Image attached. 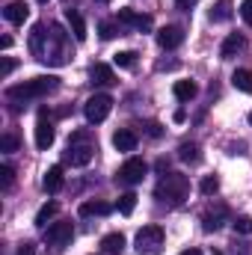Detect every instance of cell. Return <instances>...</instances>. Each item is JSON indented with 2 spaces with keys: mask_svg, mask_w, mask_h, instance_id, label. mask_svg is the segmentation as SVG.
Segmentation results:
<instances>
[{
  "mask_svg": "<svg viewBox=\"0 0 252 255\" xmlns=\"http://www.w3.org/2000/svg\"><path fill=\"white\" fill-rule=\"evenodd\" d=\"M101 250L107 255H122V250H125V235H122V232L107 235V238L101 241Z\"/></svg>",
  "mask_w": 252,
  "mask_h": 255,
  "instance_id": "cell-19",
  "label": "cell"
},
{
  "mask_svg": "<svg viewBox=\"0 0 252 255\" xmlns=\"http://www.w3.org/2000/svg\"><path fill=\"white\" fill-rule=\"evenodd\" d=\"M15 255H36V247H33V244H21V250Z\"/></svg>",
  "mask_w": 252,
  "mask_h": 255,
  "instance_id": "cell-36",
  "label": "cell"
},
{
  "mask_svg": "<svg viewBox=\"0 0 252 255\" xmlns=\"http://www.w3.org/2000/svg\"><path fill=\"white\" fill-rule=\"evenodd\" d=\"M12 184H15V169L3 163V166H0V187H3V190H9Z\"/></svg>",
  "mask_w": 252,
  "mask_h": 255,
  "instance_id": "cell-32",
  "label": "cell"
},
{
  "mask_svg": "<svg viewBox=\"0 0 252 255\" xmlns=\"http://www.w3.org/2000/svg\"><path fill=\"white\" fill-rule=\"evenodd\" d=\"M54 136H57V130H54V119H51L48 113H39V122H36V145L45 151V148L54 145Z\"/></svg>",
  "mask_w": 252,
  "mask_h": 255,
  "instance_id": "cell-9",
  "label": "cell"
},
{
  "mask_svg": "<svg viewBox=\"0 0 252 255\" xmlns=\"http://www.w3.org/2000/svg\"><path fill=\"white\" fill-rule=\"evenodd\" d=\"M241 18L252 27V0H244V3H241Z\"/></svg>",
  "mask_w": 252,
  "mask_h": 255,
  "instance_id": "cell-34",
  "label": "cell"
},
{
  "mask_svg": "<svg viewBox=\"0 0 252 255\" xmlns=\"http://www.w3.org/2000/svg\"><path fill=\"white\" fill-rule=\"evenodd\" d=\"M89 77H92V83L95 86H110V83H116V74H113V68L104 63H95L89 68Z\"/></svg>",
  "mask_w": 252,
  "mask_h": 255,
  "instance_id": "cell-13",
  "label": "cell"
},
{
  "mask_svg": "<svg viewBox=\"0 0 252 255\" xmlns=\"http://www.w3.org/2000/svg\"><path fill=\"white\" fill-rule=\"evenodd\" d=\"M250 125H252V113H250Z\"/></svg>",
  "mask_w": 252,
  "mask_h": 255,
  "instance_id": "cell-41",
  "label": "cell"
},
{
  "mask_svg": "<svg viewBox=\"0 0 252 255\" xmlns=\"http://www.w3.org/2000/svg\"><path fill=\"white\" fill-rule=\"evenodd\" d=\"M12 68H15V60H9V57H6L3 65H0V77H9V74H12Z\"/></svg>",
  "mask_w": 252,
  "mask_h": 255,
  "instance_id": "cell-35",
  "label": "cell"
},
{
  "mask_svg": "<svg viewBox=\"0 0 252 255\" xmlns=\"http://www.w3.org/2000/svg\"><path fill=\"white\" fill-rule=\"evenodd\" d=\"M148 133H151V136H160L163 130H160V125H157V122H151V125H148Z\"/></svg>",
  "mask_w": 252,
  "mask_h": 255,
  "instance_id": "cell-37",
  "label": "cell"
},
{
  "mask_svg": "<svg viewBox=\"0 0 252 255\" xmlns=\"http://www.w3.org/2000/svg\"><path fill=\"white\" fill-rule=\"evenodd\" d=\"M193 3H196V0H178V6H181V9H190Z\"/></svg>",
  "mask_w": 252,
  "mask_h": 255,
  "instance_id": "cell-39",
  "label": "cell"
},
{
  "mask_svg": "<svg viewBox=\"0 0 252 255\" xmlns=\"http://www.w3.org/2000/svg\"><path fill=\"white\" fill-rule=\"evenodd\" d=\"M110 110H113V98H110V95H104V92H98V95L86 98V104H83V113H86V119H89L92 125L104 122V119L110 116Z\"/></svg>",
  "mask_w": 252,
  "mask_h": 255,
  "instance_id": "cell-6",
  "label": "cell"
},
{
  "mask_svg": "<svg viewBox=\"0 0 252 255\" xmlns=\"http://www.w3.org/2000/svg\"><path fill=\"white\" fill-rule=\"evenodd\" d=\"M65 21H68V30H71V36H74V42H86V21H83V15L68 6V9H65Z\"/></svg>",
  "mask_w": 252,
  "mask_h": 255,
  "instance_id": "cell-11",
  "label": "cell"
},
{
  "mask_svg": "<svg viewBox=\"0 0 252 255\" xmlns=\"http://www.w3.org/2000/svg\"><path fill=\"white\" fill-rule=\"evenodd\" d=\"M71 238H74V226H71V220L51 223V226H48V232H45V241H48V247H54V250L68 247V244H71Z\"/></svg>",
  "mask_w": 252,
  "mask_h": 255,
  "instance_id": "cell-8",
  "label": "cell"
},
{
  "mask_svg": "<svg viewBox=\"0 0 252 255\" xmlns=\"http://www.w3.org/2000/svg\"><path fill=\"white\" fill-rule=\"evenodd\" d=\"M181 42H184V30L181 27H160L157 30V45L163 51H175Z\"/></svg>",
  "mask_w": 252,
  "mask_h": 255,
  "instance_id": "cell-10",
  "label": "cell"
},
{
  "mask_svg": "<svg viewBox=\"0 0 252 255\" xmlns=\"http://www.w3.org/2000/svg\"><path fill=\"white\" fill-rule=\"evenodd\" d=\"M235 255H252V244L250 241H235Z\"/></svg>",
  "mask_w": 252,
  "mask_h": 255,
  "instance_id": "cell-33",
  "label": "cell"
},
{
  "mask_svg": "<svg viewBox=\"0 0 252 255\" xmlns=\"http://www.w3.org/2000/svg\"><path fill=\"white\" fill-rule=\"evenodd\" d=\"M0 48H3V51H6V48H12V39H9V36H3V39H0Z\"/></svg>",
  "mask_w": 252,
  "mask_h": 255,
  "instance_id": "cell-38",
  "label": "cell"
},
{
  "mask_svg": "<svg viewBox=\"0 0 252 255\" xmlns=\"http://www.w3.org/2000/svg\"><path fill=\"white\" fill-rule=\"evenodd\" d=\"M98 33H101V39H116L122 30H119V24H113V21H101V24H98Z\"/></svg>",
  "mask_w": 252,
  "mask_h": 255,
  "instance_id": "cell-27",
  "label": "cell"
},
{
  "mask_svg": "<svg viewBox=\"0 0 252 255\" xmlns=\"http://www.w3.org/2000/svg\"><path fill=\"white\" fill-rule=\"evenodd\" d=\"M232 83H235V89H241V92H252V71L250 68H238V71L232 74Z\"/></svg>",
  "mask_w": 252,
  "mask_h": 255,
  "instance_id": "cell-22",
  "label": "cell"
},
{
  "mask_svg": "<svg viewBox=\"0 0 252 255\" xmlns=\"http://www.w3.org/2000/svg\"><path fill=\"white\" fill-rule=\"evenodd\" d=\"M27 15H30V9H27V3H21V0L9 3V6L3 9V18H6L9 24H24V21H27Z\"/></svg>",
  "mask_w": 252,
  "mask_h": 255,
  "instance_id": "cell-15",
  "label": "cell"
},
{
  "mask_svg": "<svg viewBox=\"0 0 252 255\" xmlns=\"http://www.w3.org/2000/svg\"><path fill=\"white\" fill-rule=\"evenodd\" d=\"M101 3H110V0H101Z\"/></svg>",
  "mask_w": 252,
  "mask_h": 255,
  "instance_id": "cell-43",
  "label": "cell"
},
{
  "mask_svg": "<svg viewBox=\"0 0 252 255\" xmlns=\"http://www.w3.org/2000/svg\"><path fill=\"white\" fill-rule=\"evenodd\" d=\"M154 196H157L160 202L178 208V205H184V199L190 196V178L187 175H181V172H166V175L160 178V184H157Z\"/></svg>",
  "mask_w": 252,
  "mask_h": 255,
  "instance_id": "cell-3",
  "label": "cell"
},
{
  "mask_svg": "<svg viewBox=\"0 0 252 255\" xmlns=\"http://www.w3.org/2000/svg\"><path fill=\"white\" fill-rule=\"evenodd\" d=\"M57 211H60V205H57V202L42 205V208H39V214H36V226H39V229H45V226H48V220H54V217H57Z\"/></svg>",
  "mask_w": 252,
  "mask_h": 255,
  "instance_id": "cell-23",
  "label": "cell"
},
{
  "mask_svg": "<svg viewBox=\"0 0 252 255\" xmlns=\"http://www.w3.org/2000/svg\"><path fill=\"white\" fill-rule=\"evenodd\" d=\"M145 172H148V163L142 157H127L119 166V172H116V181L119 184H139L145 178Z\"/></svg>",
  "mask_w": 252,
  "mask_h": 255,
  "instance_id": "cell-7",
  "label": "cell"
},
{
  "mask_svg": "<svg viewBox=\"0 0 252 255\" xmlns=\"http://www.w3.org/2000/svg\"><path fill=\"white\" fill-rule=\"evenodd\" d=\"M113 63L119 65V68H133L136 54H133V51H122V54H116V57H113Z\"/></svg>",
  "mask_w": 252,
  "mask_h": 255,
  "instance_id": "cell-30",
  "label": "cell"
},
{
  "mask_svg": "<svg viewBox=\"0 0 252 255\" xmlns=\"http://www.w3.org/2000/svg\"><path fill=\"white\" fill-rule=\"evenodd\" d=\"M244 45H247V39H244L241 33H232V36L223 42V48H220V57H223V60H232V57H238V54L244 51Z\"/></svg>",
  "mask_w": 252,
  "mask_h": 255,
  "instance_id": "cell-14",
  "label": "cell"
},
{
  "mask_svg": "<svg viewBox=\"0 0 252 255\" xmlns=\"http://www.w3.org/2000/svg\"><path fill=\"white\" fill-rule=\"evenodd\" d=\"M232 229H235V235H252V217H238V220H232Z\"/></svg>",
  "mask_w": 252,
  "mask_h": 255,
  "instance_id": "cell-28",
  "label": "cell"
},
{
  "mask_svg": "<svg viewBox=\"0 0 252 255\" xmlns=\"http://www.w3.org/2000/svg\"><path fill=\"white\" fill-rule=\"evenodd\" d=\"M232 18V3L229 0H220L214 9H211V21H229Z\"/></svg>",
  "mask_w": 252,
  "mask_h": 255,
  "instance_id": "cell-25",
  "label": "cell"
},
{
  "mask_svg": "<svg viewBox=\"0 0 252 255\" xmlns=\"http://www.w3.org/2000/svg\"><path fill=\"white\" fill-rule=\"evenodd\" d=\"M63 184H65L63 166H51V169L45 172V178H42V187H45L48 193H60L63 190Z\"/></svg>",
  "mask_w": 252,
  "mask_h": 255,
  "instance_id": "cell-16",
  "label": "cell"
},
{
  "mask_svg": "<svg viewBox=\"0 0 252 255\" xmlns=\"http://www.w3.org/2000/svg\"><path fill=\"white\" fill-rule=\"evenodd\" d=\"M0 151H6V154L18 151V136H15V133H3V136H0Z\"/></svg>",
  "mask_w": 252,
  "mask_h": 255,
  "instance_id": "cell-31",
  "label": "cell"
},
{
  "mask_svg": "<svg viewBox=\"0 0 252 255\" xmlns=\"http://www.w3.org/2000/svg\"><path fill=\"white\" fill-rule=\"evenodd\" d=\"M119 21L127 24V27H133V30H151V18L133 12V9H119Z\"/></svg>",
  "mask_w": 252,
  "mask_h": 255,
  "instance_id": "cell-12",
  "label": "cell"
},
{
  "mask_svg": "<svg viewBox=\"0 0 252 255\" xmlns=\"http://www.w3.org/2000/svg\"><path fill=\"white\" fill-rule=\"evenodd\" d=\"M116 208H119V214H133V208H136V193H122L119 196V202H116Z\"/></svg>",
  "mask_w": 252,
  "mask_h": 255,
  "instance_id": "cell-26",
  "label": "cell"
},
{
  "mask_svg": "<svg viewBox=\"0 0 252 255\" xmlns=\"http://www.w3.org/2000/svg\"><path fill=\"white\" fill-rule=\"evenodd\" d=\"M181 255H202L199 250H187V253H181Z\"/></svg>",
  "mask_w": 252,
  "mask_h": 255,
  "instance_id": "cell-40",
  "label": "cell"
},
{
  "mask_svg": "<svg viewBox=\"0 0 252 255\" xmlns=\"http://www.w3.org/2000/svg\"><path fill=\"white\" fill-rule=\"evenodd\" d=\"M113 208L107 202H83L80 205V217H107Z\"/></svg>",
  "mask_w": 252,
  "mask_h": 255,
  "instance_id": "cell-20",
  "label": "cell"
},
{
  "mask_svg": "<svg viewBox=\"0 0 252 255\" xmlns=\"http://www.w3.org/2000/svg\"><path fill=\"white\" fill-rule=\"evenodd\" d=\"M30 51L36 54V60H42L48 65L68 63V39L57 24H36L33 39H30Z\"/></svg>",
  "mask_w": 252,
  "mask_h": 255,
  "instance_id": "cell-1",
  "label": "cell"
},
{
  "mask_svg": "<svg viewBox=\"0 0 252 255\" xmlns=\"http://www.w3.org/2000/svg\"><path fill=\"white\" fill-rule=\"evenodd\" d=\"M214 255H223V253H214Z\"/></svg>",
  "mask_w": 252,
  "mask_h": 255,
  "instance_id": "cell-44",
  "label": "cell"
},
{
  "mask_svg": "<svg viewBox=\"0 0 252 255\" xmlns=\"http://www.w3.org/2000/svg\"><path fill=\"white\" fill-rule=\"evenodd\" d=\"M172 92H175V98H178V101H190V98H196V92H199V89H196V83H193V80H178V83L172 86Z\"/></svg>",
  "mask_w": 252,
  "mask_h": 255,
  "instance_id": "cell-21",
  "label": "cell"
},
{
  "mask_svg": "<svg viewBox=\"0 0 252 255\" xmlns=\"http://www.w3.org/2000/svg\"><path fill=\"white\" fill-rule=\"evenodd\" d=\"M92 157H95V145L89 142V136H86L83 130L71 133L68 148H65V163H71V166H86Z\"/></svg>",
  "mask_w": 252,
  "mask_h": 255,
  "instance_id": "cell-4",
  "label": "cell"
},
{
  "mask_svg": "<svg viewBox=\"0 0 252 255\" xmlns=\"http://www.w3.org/2000/svg\"><path fill=\"white\" fill-rule=\"evenodd\" d=\"M160 250H163V229L160 226H142L136 232V253L160 255Z\"/></svg>",
  "mask_w": 252,
  "mask_h": 255,
  "instance_id": "cell-5",
  "label": "cell"
},
{
  "mask_svg": "<svg viewBox=\"0 0 252 255\" xmlns=\"http://www.w3.org/2000/svg\"><path fill=\"white\" fill-rule=\"evenodd\" d=\"M39 3H48V0H39Z\"/></svg>",
  "mask_w": 252,
  "mask_h": 255,
  "instance_id": "cell-42",
  "label": "cell"
},
{
  "mask_svg": "<svg viewBox=\"0 0 252 255\" xmlns=\"http://www.w3.org/2000/svg\"><path fill=\"white\" fill-rule=\"evenodd\" d=\"M60 86V77H51V74H42V77H33L27 83H18V86H9L6 89V101L9 104H27V101H36L48 92H54Z\"/></svg>",
  "mask_w": 252,
  "mask_h": 255,
  "instance_id": "cell-2",
  "label": "cell"
},
{
  "mask_svg": "<svg viewBox=\"0 0 252 255\" xmlns=\"http://www.w3.org/2000/svg\"><path fill=\"white\" fill-rule=\"evenodd\" d=\"M178 157H181L184 163H199V160H202V154H199V145H196V142H181V148H178Z\"/></svg>",
  "mask_w": 252,
  "mask_h": 255,
  "instance_id": "cell-24",
  "label": "cell"
},
{
  "mask_svg": "<svg viewBox=\"0 0 252 255\" xmlns=\"http://www.w3.org/2000/svg\"><path fill=\"white\" fill-rule=\"evenodd\" d=\"M113 145H116L119 151H133V148H136V133L127 130V128L116 130V133H113Z\"/></svg>",
  "mask_w": 252,
  "mask_h": 255,
  "instance_id": "cell-18",
  "label": "cell"
},
{
  "mask_svg": "<svg viewBox=\"0 0 252 255\" xmlns=\"http://www.w3.org/2000/svg\"><path fill=\"white\" fill-rule=\"evenodd\" d=\"M226 217H229V211H226L223 205H220L217 211H208V214L202 217V223H205V232H217V229H223Z\"/></svg>",
  "mask_w": 252,
  "mask_h": 255,
  "instance_id": "cell-17",
  "label": "cell"
},
{
  "mask_svg": "<svg viewBox=\"0 0 252 255\" xmlns=\"http://www.w3.org/2000/svg\"><path fill=\"white\" fill-rule=\"evenodd\" d=\"M199 190L205 193V196H214V193L220 190V178H217V175H208V178H202Z\"/></svg>",
  "mask_w": 252,
  "mask_h": 255,
  "instance_id": "cell-29",
  "label": "cell"
}]
</instances>
